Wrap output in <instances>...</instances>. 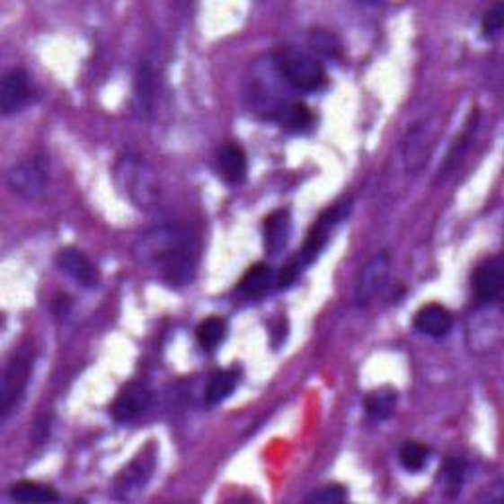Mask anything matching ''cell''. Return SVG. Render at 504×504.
Instances as JSON below:
<instances>
[{"label":"cell","mask_w":504,"mask_h":504,"mask_svg":"<svg viewBox=\"0 0 504 504\" xmlns=\"http://www.w3.org/2000/svg\"><path fill=\"white\" fill-rule=\"evenodd\" d=\"M414 325H416L418 332H421L424 335H429L434 339H441L451 332V325H454V317H451V314L446 310L444 305L428 304L416 314Z\"/></svg>","instance_id":"5bb4252c"},{"label":"cell","mask_w":504,"mask_h":504,"mask_svg":"<svg viewBox=\"0 0 504 504\" xmlns=\"http://www.w3.org/2000/svg\"><path fill=\"white\" fill-rule=\"evenodd\" d=\"M347 499V491L339 485H329L307 497V502H343Z\"/></svg>","instance_id":"f1b7e54d"},{"label":"cell","mask_w":504,"mask_h":504,"mask_svg":"<svg viewBox=\"0 0 504 504\" xmlns=\"http://www.w3.org/2000/svg\"><path fill=\"white\" fill-rule=\"evenodd\" d=\"M30 370H32V361L26 355H16L8 361L3 376V420L13 414L20 400L24 398Z\"/></svg>","instance_id":"8992f818"},{"label":"cell","mask_w":504,"mask_h":504,"mask_svg":"<svg viewBox=\"0 0 504 504\" xmlns=\"http://www.w3.org/2000/svg\"><path fill=\"white\" fill-rule=\"evenodd\" d=\"M398 402V393L394 388H378L373 390L367 398H365V410L370 418L375 420H388L390 416L394 414V408Z\"/></svg>","instance_id":"d6986e66"},{"label":"cell","mask_w":504,"mask_h":504,"mask_svg":"<svg viewBox=\"0 0 504 504\" xmlns=\"http://www.w3.org/2000/svg\"><path fill=\"white\" fill-rule=\"evenodd\" d=\"M390 276V256L386 252H378L367 262L361 276H358L355 300L361 307L373 304L380 292L385 290Z\"/></svg>","instance_id":"52a82bcc"},{"label":"cell","mask_w":504,"mask_h":504,"mask_svg":"<svg viewBox=\"0 0 504 504\" xmlns=\"http://www.w3.org/2000/svg\"><path fill=\"white\" fill-rule=\"evenodd\" d=\"M6 181L10 190L20 195V198L34 201L42 198L48 190V170L38 158H28L8 170Z\"/></svg>","instance_id":"5b68a950"},{"label":"cell","mask_w":504,"mask_h":504,"mask_svg":"<svg viewBox=\"0 0 504 504\" xmlns=\"http://www.w3.org/2000/svg\"><path fill=\"white\" fill-rule=\"evenodd\" d=\"M14 500L20 502H57L59 495L46 485H40L36 481H20L10 491Z\"/></svg>","instance_id":"7402d4cb"},{"label":"cell","mask_w":504,"mask_h":504,"mask_svg":"<svg viewBox=\"0 0 504 504\" xmlns=\"http://www.w3.org/2000/svg\"><path fill=\"white\" fill-rule=\"evenodd\" d=\"M504 290V261L502 256H491L477 266L473 274V292L482 305L497 304Z\"/></svg>","instance_id":"ba28073f"},{"label":"cell","mask_w":504,"mask_h":504,"mask_svg":"<svg viewBox=\"0 0 504 504\" xmlns=\"http://www.w3.org/2000/svg\"><path fill=\"white\" fill-rule=\"evenodd\" d=\"M132 254L168 286H188L198 272L199 244L193 233L178 225H162L138 236Z\"/></svg>","instance_id":"6da1fadb"},{"label":"cell","mask_w":504,"mask_h":504,"mask_svg":"<svg viewBox=\"0 0 504 504\" xmlns=\"http://www.w3.org/2000/svg\"><path fill=\"white\" fill-rule=\"evenodd\" d=\"M150 404H152L150 388L142 383H128L127 386H122V390L115 398V402H112L111 416L115 418V421L125 424V421H132L140 418L142 414H146Z\"/></svg>","instance_id":"30bf717a"},{"label":"cell","mask_w":504,"mask_h":504,"mask_svg":"<svg viewBox=\"0 0 504 504\" xmlns=\"http://www.w3.org/2000/svg\"><path fill=\"white\" fill-rule=\"evenodd\" d=\"M56 264L61 272L74 278L79 286L95 287L99 284L97 266L77 249H61L56 256Z\"/></svg>","instance_id":"7c38bea8"},{"label":"cell","mask_w":504,"mask_h":504,"mask_svg":"<svg viewBox=\"0 0 504 504\" xmlns=\"http://www.w3.org/2000/svg\"><path fill=\"white\" fill-rule=\"evenodd\" d=\"M426 144L428 138H426L424 125H416L404 144V160L408 172H418L424 168V164L428 162L429 156V150L426 148Z\"/></svg>","instance_id":"ac0fdd59"},{"label":"cell","mask_w":504,"mask_h":504,"mask_svg":"<svg viewBox=\"0 0 504 504\" xmlns=\"http://www.w3.org/2000/svg\"><path fill=\"white\" fill-rule=\"evenodd\" d=\"M195 337L203 351H215L227 337V322L221 317H208L195 329Z\"/></svg>","instance_id":"44dd1931"},{"label":"cell","mask_w":504,"mask_h":504,"mask_svg":"<svg viewBox=\"0 0 504 504\" xmlns=\"http://www.w3.org/2000/svg\"><path fill=\"white\" fill-rule=\"evenodd\" d=\"M429 461V447L424 444H418V441H406L400 449V463L402 467L410 473H418L428 465Z\"/></svg>","instance_id":"cb8c5ba5"},{"label":"cell","mask_w":504,"mask_h":504,"mask_svg":"<svg viewBox=\"0 0 504 504\" xmlns=\"http://www.w3.org/2000/svg\"><path fill=\"white\" fill-rule=\"evenodd\" d=\"M30 99H32V89H30V77L24 69H10L0 85V111L4 117H13L22 111Z\"/></svg>","instance_id":"8fae6325"},{"label":"cell","mask_w":504,"mask_h":504,"mask_svg":"<svg viewBox=\"0 0 504 504\" xmlns=\"http://www.w3.org/2000/svg\"><path fill=\"white\" fill-rule=\"evenodd\" d=\"M310 46L327 59H339L343 56V44L333 32H329L325 28H315L310 32Z\"/></svg>","instance_id":"603a6c76"},{"label":"cell","mask_w":504,"mask_h":504,"mask_svg":"<svg viewBox=\"0 0 504 504\" xmlns=\"http://www.w3.org/2000/svg\"><path fill=\"white\" fill-rule=\"evenodd\" d=\"M444 479L449 495H457L463 485V479H465V467H463L461 461H447L444 469Z\"/></svg>","instance_id":"83f0119b"},{"label":"cell","mask_w":504,"mask_h":504,"mask_svg":"<svg viewBox=\"0 0 504 504\" xmlns=\"http://www.w3.org/2000/svg\"><path fill=\"white\" fill-rule=\"evenodd\" d=\"M351 203H353L351 199H343L320 215V219L315 221L310 233H307V239L304 243V249H302L300 256L296 259V262L300 264L302 269L307 264H312L317 256H320V252L325 249V244L329 241V234H332V231L337 227L339 223L345 221V217H349Z\"/></svg>","instance_id":"277c9868"},{"label":"cell","mask_w":504,"mask_h":504,"mask_svg":"<svg viewBox=\"0 0 504 504\" xmlns=\"http://www.w3.org/2000/svg\"><path fill=\"white\" fill-rule=\"evenodd\" d=\"M272 280H274L272 270L264 262H259L244 272L239 282V290L246 297H262L270 290Z\"/></svg>","instance_id":"e0dca14e"},{"label":"cell","mask_w":504,"mask_h":504,"mask_svg":"<svg viewBox=\"0 0 504 504\" xmlns=\"http://www.w3.org/2000/svg\"><path fill=\"white\" fill-rule=\"evenodd\" d=\"M290 234H292L290 211L278 209L264 219L262 236H264V249L269 254H272V256L280 254L287 246Z\"/></svg>","instance_id":"4fadbf2b"},{"label":"cell","mask_w":504,"mask_h":504,"mask_svg":"<svg viewBox=\"0 0 504 504\" xmlns=\"http://www.w3.org/2000/svg\"><path fill=\"white\" fill-rule=\"evenodd\" d=\"M156 105V71L152 66L144 64L138 69L135 85V109L140 119H148Z\"/></svg>","instance_id":"2e32d148"},{"label":"cell","mask_w":504,"mask_h":504,"mask_svg":"<svg viewBox=\"0 0 504 504\" xmlns=\"http://www.w3.org/2000/svg\"><path fill=\"white\" fill-rule=\"evenodd\" d=\"M217 168L221 178L231 185H239L246 180L249 162H246V154L239 144H227V146L221 148L217 156Z\"/></svg>","instance_id":"9a60e30c"},{"label":"cell","mask_w":504,"mask_h":504,"mask_svg":"<svg viewBox=\"0 0 504 504\" xmlns=\"http://www.w3.org/2000/svg\"><path fill=\"white\" fill-rule=\"evenodd\" d=\"M502 26H504V4H497L489 10L485 18H482V24H481L482 36L489 40L495 38L502 32Z\"/></svg>","instance_id":"4316f807"},{"label":"cell","mask_w":504,"mask_h":504,"mask_svg":"<svg viewBox=\"0 0 504 504\" xmlns=\"http://www.w3.org/2000/svg\"><path fill=\"white\" fill-rule=\"evenodd\" d=\"M477 112L475 115H471V120L467 122L465 125V130H463V135L455 140V144L454 146H451V150L447 152V156H446V162H444V168H441V172L447 173L455 168V164L461 160V156L463 154L467 152V148H469V142H471V138H473V132H475V128H477Z\"/></svg>","instance_id":"d4e9b609"},{"label":"cell","mask_w":504,"mask_h":504,"mask_svg":"<svg viewBox=\"0 0 504 504\" xmlns=\"http://www.w3.org/2000/svg\"><path fill=\"white\" fill-rule=\"evenodd\" d=\"M280 119H282V125L286 128L296 130V132L307 130L314 125L312 111L307 109L304 102H292V105H287L286 111H284V115Z\"/></svg>","instance_id":"484cf974"},{"label":"cell","mask_w":504,"mask_h":504,"mask_svg":"<svg viewBox=\"0 0 504 504\" xmlns=\"http://www.w3.org/2000/svg\"><path fill=\"white\" fill-rule=\"evenodd\" d=\"M272 64L286 84L297 91L314 93L320 91L327 84V74L323 66L315 59V56L307 54V51L300 48H278L272 57Z\"/></svg>","instance_id":"7a4b0ae2"},{"label":"cell","mask_w":504,"mask_h":504,"mask_svg":"<svg viewBox=\"0 0 504 504\" xmlns=\"http://www.w3.org/2000/svg\"><path fill=\"white\" fill-rule=\"evenodd\" d=\"M154 463H156V454H154L152 446H148V449H144L142 454L117 477L115 497L127 500L146 487V482L152 477Z\"/></svg>","instance_id":"9c48e42d"},{"label":"cell","mask_w":504,"mask_h":504,"mask_svg":"<svg viewBox=\"0 0 504 504\" xmlns=\"http://www.w3.org/2000/svg\"><path fill=\"white\" fill-rule=\"evenodd\" d=\"M239 385V375H236V370L229 368V370H219V373H215L209 380L208 390H205V400H208V404L215 406V404H221L223 400H227L233 390Z\"/></svg>","instance_id":"ffe728a7"},{"label":"cell","mask_w":504,"mask_h":504,"mask_svg":"<svg viewBox=\"0 0 504 504\" xmlns=\"http://www.w3.org/2000/svg\"><path fill=\"white\" fill-rule=\"evenodd\" d=\"M119 188L138 209H152L158 203L160 191L154 172L138 156L127 154L117 164Z\"/></svg>","instance_id":"3957f363"}]
</instances>
